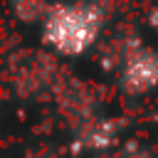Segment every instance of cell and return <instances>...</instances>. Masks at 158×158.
Masks as SVG:
<instances>
[{
    "label": "cell",
    "mask_w": 158,
    "mask_h": 158,
    "mask_svg": "<svg viewBox=\"0 0 158 158\" xmlns=\"http://www.w3.org/2000/svg\"><path fill=\"white\" fill-rule=\"evenodd\" d=\"M116 158H151V151H148L141 141L131 138V141H126V143H121V146H118Z\"/></svg>",
    "instance_id": "5"
},
{
    "label": "cell",
    "mask_w": 158,
    "mask_h": 158,
    "mask_svg": "<svg viewBox=\"0 0 158 158\" xmlns=\"http://www.w3.org/2000/svg\"><path fill=\"white\" fill-rule=\"evenodd\" d=\"M121 136V121L109 114H94L84 118L81 123L72 126V153H99L118 146Z\"/></svg>",
    "instance_id": "3"
},
{
    "label": "cell",
    "mask_w": 158,
    "mask_h": 158,
    "mask_svg": "<svg viewBox=\"0 0 158 158\" xmlns=\"http://www.w3.org/2000/svg\"><path fill=\"white\" fill-rule=\"evenodd\" d=\"M146 25H148V27H151V30L158 35V5L148 10V15H146Z\"/></svg>",
    "instance_id": "6"
},
{
    "label": "cell",
    "mask_w": 158,
    "mask_h": 158,
    "mask_svg": "<svg viewBox=\"0 0 158 158\" xmlns=\"http://www.w3.org/2000/svg\"><path fill=\"white\" fill-rule=\"evenodd\" d=\"M109 20V7L96 2L49 5L40 32L42 44L57 57H81L99 40Z\"/></svg>",
    "instance_id": "1"
},
{
    "label": "cell",
    "mask_w": 158,
    "mask_h": 158,
    "mask_svg": "<svg viewBox=\"0 0 158 158\" xmlns=\"http://www.w3.org/2000/svg\"><path fill=\"white\" fill-rule=\"evenodd\" d=\"M49 5H42V2H15L12 5V12L20 22H40L44 20Z\"/></svg>",
    "instance_id": "4"
},
{
    "label": "cell",
    "mask_w": 158,
    "mask_h": 158,
    "mask_svg": "<svg viewBox=\"0 0 158 158\" xmlns=\"http://www.w3.org/2000/svg\"><path fill=\"white\" fill-rule=\"evenodd\" d=\"M116 86L126 96H146L158 89V49L136 42L116 69Z\"/></svg>",
    "instance_id": "2"
},
{
    "label": "cell",
    "mask_w": 158,
    "mask_h": 158,
    "mask_svg": "<svg viewBox=\"0 0 158 158\" xmlns=\"http://www.w3.org/2000/svg\"><path fill=\"white\" fill-rule=\"evenodd\" d=\"M30 158H54V156H49V153H44V151H40V153H35V156H30Z\"/></svg>",
    "instance_id": "7"
}]
</instances>
